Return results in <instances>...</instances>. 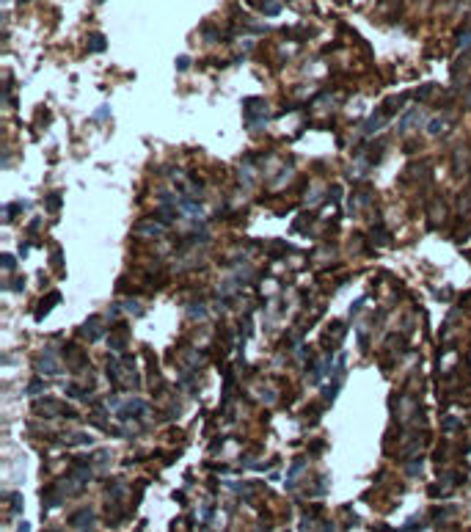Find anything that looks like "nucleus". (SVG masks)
<instances>
[{
    "mask_svg": "<svg viewBox=\"0 0 471 532\" xmlns=\"http://www.w3.org/2000/svg\"><path fill=\"white\" fill-rule=\"evenodd\" d=\"M33 411L36 414H44L47 419H53V417H64V419H77V411L69 406H64V403H58V400H53V397H44V400H36L33 403Z\"/></svg>",
    "mask_w": 471,
    "mask_h": 532,
    "instance_id": "nucleus-1",
    "label": "nucleus"
},
{
    "mask_svg": "<svg viewBox=\"0 0 471 532\" xmlns=\"http://www.w3.org/2000/svg\"><path fill=\"white\" fill-rule=\"evenodd\" d=\"M243 111H245V124L248 127H259V124L268 121V105H265L262 97L243 99Z\"/></svg>",
    "mask_w": 471,
    "mask_h": 532,
    "instance_id": "nucleus-2",
    "label": "nucleus"
},
{
    "mask_svg": "<svg viewBox=\"0 0 471 532\" xmlns=\"http://www.w3.org/2000/svg\"><path fill=\"white\" fill-rule=\"evenodd\" d=\"M36 372H42V375H58L61 372V361H58V356H56V350H53V347H44V350L39 353Z\"/></svg>",
    "mask_w": 471,
    "mask_h": 532,
    "instance_id": "nucleus-3",
    "label": "nucleus"
},
{
    "mask_svg": "<svg viewBox=\"0 0 471 532\" xmlns=\"http://www.w3.org/2000/svg\"><path fill=\"white\" fill-rule=\"evenodd\" d=\"M146 411H149V406L143 403L141 397H133V400H127V403L121 406L116 414H119V419H121V422H129V419H141Z\"/></svg>",
    "mask_w": 471,
    "mask_h": 532,
    "instance_id": "nucleus-4",
    "label": "nucleus"
},
{
    "mask_svg": "<svg viewBox=\"0 0 471 532\" xmlns=\"http://www.w3.org/2000/svg\"><path fill=\"white\" fill-rule=\"evenodd\" d=\"M66 499V494H64V488L58 486V483H53V486H47L42 491V510L47 513V510H53V508H58V504H64Z\"/></svg>",
    "mask_w": 471,
    "mask_h": 532,
    "instance_id": "nucleus-5",
    "label": "nucleus"
},
{
    "mask_svg": "<svg viewBox=\"0 0 471 532\" xmlns=\"http://www.w3.org/2000/svg\"><path fill=\"white\" fill-rule=\"evenodd\" d=\"M80 334L88 339V342H97V339H102L105 337V328H102V317L99 315H91L83 323V328H80Z\"/></svg>",
    "mask_w": 471,
    "mask_h": 532,
    "instance_id": "nucleus-6",
    "label": "nucleus"
},
{
    "mask_svg": "<svg viewBox=\"0 0 471 532\" xmlns=\"http://www.w3.org/2000/svg\"><path fill=\"white\" fill-rule=\"evenodd\" d=\"M166 223H160V221H154V218H149V221H141V223H135V235H149V237H160V235H166Z\"/></svg>",
    "mask_w": 471,
    "mask_h": 532,
    "instance_id": "nucleus-7",
    "label": "nucleus"
},
{
    "mask_svg": "<svg viewBox=\"0 0 471 532\" xmlns=\"http://www.w3.org/2000/svg\"><path fill=\"white\" fill-rule=\"evenodd\" d=\"M91 524H94V510L91 508H83V510H77V513L69 516V527L72 529H88Z\"/></svg>",
    "mask_w": 471,
    "mask_h": 532,
    "instance_id": "nucleus-8",
    "label": "nucleus"
},
{
    "mask_svg": "<svg viewBox=\"0 0 471 532\" xmlns=\"http://www.w3.org/2000/svg\"><path fill=\"white\" fill-rule=\"evenodd\" d=\"M108 345H111V350H116V353H121L127 347V328L124 325H116L113 328V334H111V339H108Z\"/></svg>",
    "mask_w": 471,
    "mask_h": 532,
    "instance_id": "nucleus-9",
    "label": "nucleus"
},
{
    "mask_svg": "<svg viewBox=\"0 0 471 532\" xmlns=\"http://www.w3.org/2000/svg\"><path fill=\"white\" fill-rule=\"evenodd\" d=\"M58 301H61V292H58V290H53L47 298H42V301H39V309H36V320H44L47 315H50V309H53V306H56Z\"/></svg>",
    "mask_w": 471,
    "mask_h": 532,
    "instance_id": "nucleus-10",
    "label": "nucleus"
},
{
    "mask_svg": "<svg viewBox=\"0 0 471 532\" xmlns=\"http://www.w3.org/2000/svg\"><path fill=\"white\" fill-rule=\"evenodd\" d=\"M383 124H386V116H383V111H378V113H375L372 119L364 124V135L370 138V135H375V133H378V130L383 127Z\"/></svg>",
    "mask_w": 471,
    "mask_h": 532,
    "instance_id": "nucleus-11",
    "label": "nucleus"
},
{
    "mask_svg": "<svg viewBox=\"0 0 471 532\" xmlns=\"http://www.w3.org/2000/svg\"><path fill=\"white\" fill-rule=\"evenodd\" d=\"M86 47H88V53H105L108 50V39L102 36V33H91Z\"/></svg>",
    "mask_w": 471,
    "mask_h": 532,
    "instance_id": "nucleus-12",
    "label": "nucleus"
},
{
    "mask_svg": "<svg viewBox=\"0 0 471 532\" xmlns=\"http://www.w3.org/2000/svg\"><path fill=\"white\" fill-rule=\"evenodd\" d=\"M256 9L262 11V14H268V17H278V14H281V3H278V0H262Z\"/></svg>",
    "mask_w": 471,
    "mask_h": 532,
    "instance_id": "nucleus-13",
    "label": "nucleus"
},
{
    "mask_svg": "<svg viewBox=\"0 0 471 532\" xmlns=\"http://www.w3.org/2000/svg\"><path fill=\"white\" fill-rule=\"evenodd\" d=\"M303 458H298V461H292V466H290V474H286V488H295V480H298V474L303 472Z\"/></svg>",
    "mask_w": 471,
    "mask_h": 532,
    "instance_id": "nucleus-14",
    "label": "nucleus"
},
{
    "mask_svg": "<svg viewBox=\"0 0 471 532\" xmlns=\"http://www.w3.org/2000/svg\"><path fill=\"white\" fill-rule=\"evenodd\" d=\"M91 441L94 439L88 433H72L69 439H66V444H69V447H91Z\"/></svg>",
    "mask_w": 471,
    "mask_h": 532,
    "instance_id": "nucleus-15",
    "label": "nucleus"
},
{
    "mask_svg": "<svg viewBox=\"0 0 471 532\" xmlns=\"http://www.w3.org/2000/svg\"><path fill=\"white\" fill-rule=\"evenodd\" d=\"M64 392H66V397H72V400H88V389L77 386V384H69V386H64Z\"/></svg>",
    "mask_w": 471,
    "mask_h": 532,
    "instance_id": "nucleus-16",
    "label": "nucleus"
},
{
    "mask_svg": "<svg viewBox=\"0 0 471 532\" xmlns=\"http://www.w3.org/2000/svg\"><path fill=\"white\" fill-rule=\"evenodd\" d=\"M39 392H47V384H44V378H33L28 386H25V394H31V397H36Z\"/></svg>",
    "mask_w": 471,
    "mask_h": 532,
    "instance_id": "nucleus-17",
    "label": "nucleus"
},
{
    "mask_svg": "<svg viewBox=\"0 0 471 532\" xmlns=\"http://www.w3.org/2000/svg\"><path fill=\"white\" fill-rule=\"evenodd\" d=\"M121 306H124V312H127V315H133V317H141L143 315V303L141 301H133V298H129V301H124Z\"/></svg>",
    "mask_w": 471,
    "mask_h": 532,
    "instance_id": "nucleus-18",
    "label": "nucleus"
},
{
    "mask_svg": "<svg viewBox=\"0 0 471 532\" xmlns=\"http://www.w3.org/2000/svg\"><path fill=\"white\" fill-rule=\"evenodd\" d=\"M419 119V111H416V108H411V111H408L405 116H402L400 119V133H408V127H411V121H416Z\"/></svg>",
    "mask_w": 471,
    "mask_h": 532,
    "instance_id": "nucleus-19",
    "label": "nucleus"
},
{
    "mask_svg": "<svg viewBox=\"0 0 471 532\" xmlns=\"http://www.w3.org/2000/svg\"><path fill=\"white\" fill-rule=\"evenodd\" d=\"M25 207H28V201H14V204H9V207H6V221H14V215L22 213Z\"/></svg>",
    "mask_w": 471,
    "mask_h": 532,
    "instance_id": "nucleus-20",
    "label": "nucleus"
},
{
    "mask_svg": "<svg viewBox=\"0 0 471 532\" xmlns=\"http://www.w3.org/2000/svg\"><path fill=\"white\" fill-rule=\"evenodd\" d=\"M188 315L193 320H204V317H207V309H204V303H190Z\"/></svg>",
    "mask_w": 471,
    "mask_h": 532,
    "instance_id": "nucleus-21",
    "label": "nucleus"
},
{
    "mask_svg": "<svg viewBox=\"0 0 471 532\" xmlns=\"http://www.w3.org/2000/svg\"><path fill=\"white\" fill-rule=\"evenodd\" d=\"M443 127H447V121H443V119H433V121L427 124V133H430V135H441Z\"/></svg>",
    "mask_w": 471,
    "mask_h": 532,
    "instance_id": "nucleus-22",
    "label": "nucleus"
},
{
    "mask_svg": "<svg viewBox=\"0 0 471 532\" xmlns=\"http://www.w3.org/2000/svg\"><path fill=\"white\" fill-rule=\"evenodd\" d=\"M47 210H50V213H58V210H61V193H50V196H47Z\"/></svg>",
    "mask_w": 471,
    "mask_h": 532,
    "instance_id": "nucleus-23",
    "label": "nucleus"
},
{
    "mask_svg": "<svg viewBox=\"0 0 471 532\" xmlns=\"http://www.w3.org/2000/svg\"><path fill=\"white\" fill-rule=\"evenodd\" d=\"M6 499H11V513H22V496L19 494H9Z\"/></svg>",
    "mask_w": 471,
    "mask_h": 532,
    "instance_id": "nucleus-24",
    "label": "nucleus"
},
{
    "mask_svg": "<svg viewBox=\"0 0 471 532\" xmlns=\"http://www.w3.org/2000/svg\"><path fill=\"white\" fill-rule=\"evenodd\" d=\"M0 265H3V270H9V273H11V270L17 268V259L11 254H3V257H0Z\"/></svg>",
    "mask_w": 471,
    "mask_h": 532,
    "instance_id": "nucleus-25",
    "label": "nucleus"
},
{
    "mask_svg": "<svg viewBox=\"0 0 471 532\" xmlns=\"http://www.w3.org/2000/svg\"><path fill=\"white\" fill-rule=\"evenodd\" d=\"M457 47H460V50H471V28H466V33H460Z\"/></svg>",
    "mask_w": 471,
    "mask_h": 532,
    "instance_id": "nucleus-26",
    "label": "nucleus"
},
{
    "mask_svg": "<svg viewBox=\"0 0 471 532\" xmlns=\"http://www.w3.org/2000/svg\"><path fill=\"white\" fill-rule=\"evenodd\" d=\"M430 94H433V83H427V86H422L419 91H416V99H427Z\"/></svg>",
    "mask_w": 471,
    "mask_h": 532,
    "instance_id": "nucleus-27",
    "label": "nucleus"
},
{
    "mask_svg": "<svg viewBox=\"0 0 471 532\" xmlns=\"http://www.w3.org/2000/svg\"><path fill=\"white\" fill-rule=\"evenodd\" d=\"M108 116H111V108H108V105H102V108H99V111H97V113H94V119H97V121H105V119H108Z\"/></svg>",
    "mask_w": 471,
    "mask_h": 532,
    "instance_id": "nucleus-28",
    "label": "nucleus"
},
{
    "mask_svg": "<svg viewBox=\"0 0 471 532\" xmlns=\"http://www.w3.org/2000/svg\"><path fill=\"white\" fill-rule=\"evenodd\" d=\"M408 474H411V477L422 474V461H413V463H408Z\"/></svg>",
    "mask_w": 471,
    "mask_h": 532,
    "instance_id": "nucleus-29",
    "label": "nucleus"
},
{
    "mask_svg": "<svg viewBox=\"0 0 471 532\" xmlns=\"http://www.w3.org/2000/svg\"><path fill=\"white\" fill-rule=\"evenodd\" d=\"M188 66H190V58H188V56H179V58H176V69H179V72H185Z\"/></svg>",
    "mask_w": 471,
    "mask_h": 532,
    "instance_id": "nucleus-30",
    "label": "nucleus"
},
{
    "mask_svg": "<svg viewBox=\"0 0 471 532\" xmlns=\"http://www.w3.org/2000/svg\"><path fill=\"white\" fill-rule=\"evenodd\" d=\"M455 427H460V425H457V419H452V417L443 419V430H455Z\"/></svg>",
    "mask_w": 471,
    "mask_h": 532,
    "instance_id": "nucleus-31",
    "label": "nucleus"
},
{
    "mask_svg": "<svg viewBox=\"0 0 471 532\" xmlns=\"http://www.w3.org/2000/svg\"><path fill=\"white\" fill-rule=\"evenodd\" d=\"M11 290H14V292H22V290H25V278H14V284H11Z\"/></svg>",
    "mask_w": 471,
    "mask_h": 532,
    "instance_id": "nucleus-32",
    "label": "nucleus"
},
{
    "mask_svg": "<svg viewBox=\"0 0 471 532\" xmlns=\"http://www.w3.org/2000/svg\"><path fill=\"white\" fill-rule=\"evenodd\" d=\"M53 265H56V268H61V248H53Z\"/></svg>",
    "mask_w": 471,
    "mask_h": 532,
    "instance_id": "nucleus-33",
    "label": "nucleus"
},
{
    "mask_svg": "<svg viewBox=\"0 0 471 532\" xmlns=\"http://www.w3.org/2000/svg\"><path fill=\"white\" fill-rule=\"evenodd\" d=\"M17 532H31V524H28V521H22V524L17 527Z\"/></svg>",
    "mask_w": 471,
    "mask_h": 532,
    "instance_id": "nucleus-34",
    "label": "nucleus"
},
{
    "mask_svg": "<svg viewBox=\"0 0 471 532\" xmlns=\"http://www.w3.org/2000/svg\"><path fill=\"white\" fill-rule=\"evenodd\" d=\"M22 3H31V0H19V6H22Z\"/></svg>",
    "mask_w": 471,
    "mask_h": 532,
    "instance_id": "nucleus-35",
    "label": "nucleus"
},
{
    "mask_svg": "<svg viewBox=\"0 0 471 532\" xmlns=\"http://www.w3.org/2000/svg\"><path fill=\"white\" fill-rule=\"evenodd\" d=\"M97 3H102V0H97Z\"/></svg>",
    "mask_w": 471,
    "mask_h": 532,
    "instance_id": "nucleus-36",
    "label": "nucleus"
}]
</instances>
